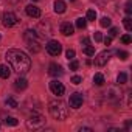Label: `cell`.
Wrapping results in <instances>:
<instances>
[{"instance_id":"obj_20","label":"cell","mask_w":132,"mask_h":132,"mask_svg":"<svg viewBox=\"0 0 132 132\" xmlns=\"http://www.w3.org/2000/svg\"><path fill=\"white\" fill-rule=\"evenodd\" d=\"M5 123H6L8 126H17V124H19V121H17L14 117H6V118H5Z\"/></svg>"},{"instance_id":"obj_33","label":"cell","mask_w":132,"mask_h":132,"mask_svg":"<svg viewBox=\"0 0 132 132\" xmlns=\"http://www.w3.org/2000/svg\"><path fill=\"white\" fill-rule=\"evenodd\" d=\"M81 44H82V45H86V47H87V45H89V44H90V39H89V37H82V39H81Z\"/></svg>"},{"instance_id":"obj_30","label":"cell","mask_w":132,"mask_h":132,"mask_svg":"<svg viewBox=\"0 0 132 132\" xmlns=\"http://www.w3.org/2000/svg\"><path fill=\"white\" fill-rule=\"evenodd\" d=\"M72 82L78 86V84H81V82H82V78H81V76H73V78H72Z\"/></svg>"},{"instance_id":"obj_10","label":"cell","mask_w":132,"mask_h":132,"mask_svg":"<svg viewBox=\"0 0 132 132\" xmlns=\"http://www.w3.org/2000/svg\"><path fill=\"white\" fill-rule=\"evenodd\" d=\"M25 11H27V14H28L30 17H33V19H39V17H40V10H39L36 5H28V6L25 8Z\"/></svg>"},{"instance_id":"obj_11","label":"cell","mask_w":132,"mask_h":132,"mask_svg":"<svg viewBox=\"0 0 132 132\" xmlns=\"http://www.w3.org/2000/svg\"><path fill=\"white\" fill-rule=\"evenodd\" d=\"M23 37H25V40L28 42V40H34V42H42V39H40V36L34 31V30H27L25 31V34H23Z\"/></svg>"},{"instance_id":"obj_31","label":"cell","mask_w":132,"mask_h":132,"mask_svg":"<svg viewBox=\"0 0 132 132\" xmlns=\"http://www.w3.org/2000/svg\"><path fill=\"white\" fill-rule=\"evenodd\" d=\"M117 34H118V30H117V28H110L109 36H110V37H113V36H117Z\"/></svg>"},{"instance_id":"obj_3","label":"cell","mask_w":132,"mask_h":132,"mask_svg":"<svg viewBox=\"0 0 132 132\" xmlns=\"http://www.w3.org/2000/svg\"><path fill=\"white\" fill-rule=\"evenodd\" d=\"M45 126V118L39 113H33L28 120H27V127L28 129H33V130H37V129H42Z\"/></svg>"},{"instance_id":"obj_27","label":"cell","mask_w":132,"mask_h":132,"mask_svg":"<svg viewBox=\"0 0 132 132\" xmlns=\"http://www.w3.org/2000/svg\"><path fill=\"white\" fill-rule=\"evenodd\" d=\"M75 54H76V53H75V50H67V53H65V56H67V59H69V61H70V59H73V57H75Z\"/></svg>"},{"instance_id":"obj_15","label":"cell","mask_w":132,"mask_h":132,"mask_svg":"<svg viewBox=\"0 0 132 132\" xmlns=\"http://www.w3.org/2000/svg\"><path fill=\"white\" fill-rule=\"evenodd\" d=\"M11 75V69L8 67V65H0V78H3V79H8Z\"/></svg>"},{"instance_id":"obj_22","label":"cell","mask_w":132,"mask_h":132,"mask_svg":"<svg viewBox=\"0 0 132 132\" xmlns=\"http://www.w3.org/2000/svg\"><path fill=\"white\" fill-rule=\"evenodd\" d=\"M110 23H112V20H110L109 17H103V19L100 20V25H101V27H104V28L110 27Z\"/></svg>"},{"instance_id":"obj_7","label":"cell","mask_w":132,"mask_h":132,"mask_svg":"<svg viewBox=\"0 0 132 132\" xmlns=\"http://www.w3.org/2000/svg\"><path fill=\"white\" fill-rule=\"evenodd\" d=\"M47 51L51 54V56H57L61 51H62V45L57 42V40H50L47 44Z\"/></svg>"},{"instance_id":"obj_34","label":"cell","mask_w":132,"mask_h":132,"mask_svg":"<svg viewBox=\"0 0 132 132\" xmlns=\"http://www.w3.org/2000/svg\"><path fill=\"white\" fill-rule=\"evenodd\" d=\"M124 11H126L127 14H130V13H132V8H130V3H126V8H124Z\"/></svg>"},{"instance_id":"obj_23","label":"cell","mask_w":132,"mask_h":132,"mask_svg":"<svg viewBox=\"0 0 132 132\" xmlns=\"http://www.w3.org/2000/svg\"><path fill=\"white\" fill-rule=\"evenodd\" d=\"M126 81H127V75L126 73H120L118 78H117V82L118 84H126Z\"/></svg>"},{"instance_id":"obj_17","label":"cell","mask_w":132,"mask_h":132,"mask_svg":"<svg viewBox=\"0 0 132 132\" xmlns=\"http://www.w3.org/2000/svg\"><path fill=\"white\" fill-rule=\"evenodd\" d=\"M93 82H95L96 86H103V84H104V76H103L101 73H96V75L93 76Z\"/></svg>"},{"instance_id":"obj_1","label":"cell","mask_w":132,"mask_h":132,"mask_svg":"<svg viewBox=\"0 0 132 132\" xmlns=\"http://www.w3.org/2000/svg\"><path fill=\"white\" fill-rule=\"evenodd\" d=\"M5 59L8 61V64L13 67V70L19 75H25L28 73V70L31 69V59L28 57L27 53L17 50V48H11L6 51Z\"/></svg>"},{"instance_id":"obj_26","label":"cell","mask_w":132,"mask_h":132,"mask_svg":"<svg viewBox=\"0 0 132 132\" xmlns=\"http://www.w3.org/2000/svg\"><path fill=\"white\" fill-rule=\"evenodd\" d=\"M117 54H118V57H120L121 61H126V59H127V56H129V53H127V51H123V50H121V51L118 50V51H117Z\"/></svg>"},{"instance_id":"obj_24","label":"cell","mask_w":132,"mask_h":132,"mask_svg":"<svg viewBox=\"0 0 132 132\" xmlns=\"http://www.w3.org/2000/svg\"><path fill=\"white\" fill-rule=\"evenodd\" d=\"M86 19H87V20H95V19H96V11H95V10H89Z\"/></svg>"},{"instance_id":"obj_25","label":"cell","mask_w":132,"mask_h":132,"mask_svg":"<svg viewBox=\"0 0 132 132\" xmlns=\"http://www.w3.org/2000/svg\"><path fill=\"white\" fill-rule=\"evenodd\" d=\"M84 54H87V56H93V54H95V48L90 47V45H87V47L84 48Z\"/></svg>"},{"instance_id":"obj_5","label":"cell","mask_w":132,"mask_h":132,"mask_svg":"<svg viewBox=\"0 0 132 132\" xmlns=\"http://www.w3.org/2000/svg\"><path fill=\"white\" fill-rule=\"evenodd\" d=\"M82 101H84V98H82V93L76 92V93L70 95L69 104H70V107H72V109H79V107L82 106Z\"/></svg>"},{"instance_id":"obj_35","label":"cell","mask_w":132,"mask_h":132,"mask_svg":"<svg viewBox=\"0 0 132 132\" xmlns=\"http://www.w3.org/2000/svg\"><path fill=\"white\" fill-rule=\"evenodd\" d=\"M104 44H106V45H110V44H112V37H110V36L104 37Z\"/></svg>"},{"instance_id":"obj_38","label":"cell","mask_w":132,"mask_h":132,"mask_svg":"<svg viewBox=\"0 0 132 132\" xmlns=\"http://www.w3.org/2000/svg\"><path fill=\"white\" fill-rule=\"evenodd\" d=\"M34 2H36V0H34Z\"/></svg>"},{"instance_id":"obj_37","label":"cell","mask_w":132,"mask_h":132,"mask_svg":"<svg viewBox=\"0 0 132 132\" xmlns=\"http://www.w3.org/2000/svg\"><path fill=\"white\" fill-rule=\"evenodd\" d=\"M8 2H11V3H17L19 0H8Z\"/></svg>"},{"instance_id":"obj_6","label":"cell","mask_w":132,"mask_h":132,"mask_svg":"<svg viewBox=\"0 0 132 132\" xmlns=\"http://www.w3.org/2000/svg\"><path fill=\"white\" fill-rule=\"evenodd\" d=\"M16 23H17V16H16L14 13L8 11V13H5V14H3V27L11 28V27H14Z\"/></svg>"},{"instance_id":"obj_14","label":"cell","mask_w":132,"mask_h":132,"mask_svg":"<svg viewBox=\"0 0 132 132\" xmlns=\"http://www.w3.org/2000/svg\"><path fill=\"white\" fill-rule=\"evenodd\" d=\"M65 8H67V5H65L62 0H56V2H54V13H56V14L65 13Z\"/></svg>"},{"instance_id":"obj_16","label":"cell","mask_w":132,"mask_h":132,"mask_svg":"<svg viewBox=\"0 0 132 132\" xmlns=\"http://www.w3.org/2000/svg\"><path fill=\"white\" fill-rule=\"evenodd\" d=\"M28 45V50L31 51V53H37V51H40V42H34V40H28L27 42Z\"/></svg>"},{"instance_id":"obj_12","label":"cell","mask_w":132,"mask_h":132,"mask_svg":"<svg viewBox=\"0 0 132 132\" xmlns=\"http://www.w3.org/2000/svg\"><path fill=\"white\" fill-rule=\"evenodd\" d=\"M73 31H75V28H73V25L69 23V22H64V23L61 25V33H62L64 36H72Z\"/></svg>"},{"instance_id":"obj_19","label":"cell","mask_w":132,"mask_h":132,"mask_svg":"<svg viewBox=\"0 0 132 132\" xmlns=\"http://www.w3.org/2000/svg\"><path fill=\"white\" fill-rule=\"evenodd\" d=\"M86 25H87V19H84V17H79V19H76V27H78L79 30L86 28Z\"/></svg>"},{"instance_id":"obj_21","label":"cell","mask_w":132,"mask_h":132,"mask_svg":"<svg viewBox=\"0 0 132 132\" xmlns=\"http://www.w3.org/2000/svg\"><path fill=\"white\" fill-rule=\"evenodd\" d=\"M123 23H124V28H126L127 31L132 30V20H130V17H124V19H123Z\"/></svg>"},{"instance_id":"obj_36","label":"cell","mask_w":132,"mask_h":132,"mask_svg":"<svg viewBox=\"0 0 132 132\" xmlns=\"http://www.w3.org/2000/svg\"><path fill=\"white\" fill-rule=\"evenodd\" d=\"M79 132H92V129H90V127H81Z\"/></svg>"},{"instance_id":"obj_8","label":"cell","mask_w":132,"mask_h":132,"mask_svg":"<svg viewBox=\"0 0 132 132\" xmlns=\"http://www.w3.org/2000/svg\"><path fill=\"white\" fill-rule=\"evenodd\" d=\"M50 90L54 93V95H57V96H61V95H64V92H65V87H64V84L62 82H59V81H51L50 82Z\"/></svg>"},{"instance_id":"obj_9","label":"cell","mask_w":132,"mask_h":132,"mask_svg":"<svg viewBox=\"0 0 132 132\" xmlns=\"http://www.w3.org/2000/svg\"><path fill=\"white\" fill-rule=\"evenodd\" d=\"M48 75L51 76H62L64 75V70L59 64H50V67H48Z\"/></svg>"},{"instance_id":"obj_13","label":"cell","mask_w":132,"mask_h":132,"mask_svg":"<svg viewBox=\"0 0 132 132\" xmlns=\"http://www.w3.org/2000/svg\"><path fill=\"white\" fill-rule=\"evenodd\" d=\"M14 87H16V90H25L27 87H28V81L25 79V78H17L16 79V82H14Z\"/></svg>"},{"instance_id":"obj_4","label":"cell","mask_w":132,"mask_h":132,"mask_svg":"<svg viewBox=\"0 0 132 132\" xmlns=\"http://www.w3.org/2000/svg\"><path fill=\"white\" fill-rule=\"evenodd\" d=\"M110 56H112V51H109V50L101 51V53L95 57V65H98V67H103V65H106L107 61L110 59Z\"/></svg>"},{"instance_id":"obj_39","label":"cell","mask_w":132,"mask_h":132,"mask_svg":"<svg viewBox=\"0 0 132 132\" xmlns=\"http://www.w3.org/2000/svg\"><path fill=\"white\" fill-rule=\"evenodd\" d=\"M0 37H2V36H0Z\"/></svg>"},{"instance_id":"obj_29","label":"cell","mask_w":132,"mask_h":132,"mask_svg":"<svg viewBox=\"0 0 132 132\" xmlns=\"http://www.w3.org/2000/svg\"><path fill=\"white\" fill-rule=\"evenodd\" d=\"M130 40H132V39H130V36H129V34L121 36V42H123V44H130Z\"/></svg>"},{"instance_id":"obj_2","label":"cell","mask_w":132,"mask_h":132,"mask_svg":"<svg viewBox=\"0 0 132 132\" xmlns=\"http://www.w3.org/2000/svg\"><path fill=\"white\" fill-rule=\"evenodd\" d=\"M48 110H50V113H51V117L54 120H65L69 117V109H67V106H65V103L61 101V100L50 101Z\"/></svg>"},{"instance_id":"obj_28","label":"cell","mask_w":132,"mask_h":132,"mask_svg":"<svg viewBox=\"0 0 132 132\" xmlns=\"http://www.w3.org/2000/svg\"><path fill=\"white\" fill-rule=\"evenodd\" d=\"M78 67H79V62L78 61H72L70 62V70H78Z\"/></svg>"},{"instance_id":"obj_32","label":"cell","mask_w":132,"mask_h":132,"mask_svg":"<svg viewBox=\"0 0 132 132\" xmlns=\"http://www.w3.org/2000/svg\"><path fill=\"white\" fill-rule=\"evenodd\" d=\"M95 40H96V42H100V40H103V36H101V33H98V31H95Z\"/></svg>"},{"instance_id":"obj_18","label":"cell","mask_w":132,"mask_h":132,"mask_svg":"<svg viewBox=\"0 0 132 132\" xmlns=\"http://www.w3.org/2000/svg\"><path fill=\"white\" fill-rule=\"evenodd\" d=\"M5 104H6L10 109H17V107H19V104H17V101H16L14 98H8V100L5 101Z\"/></svg>"}]
</instances>
